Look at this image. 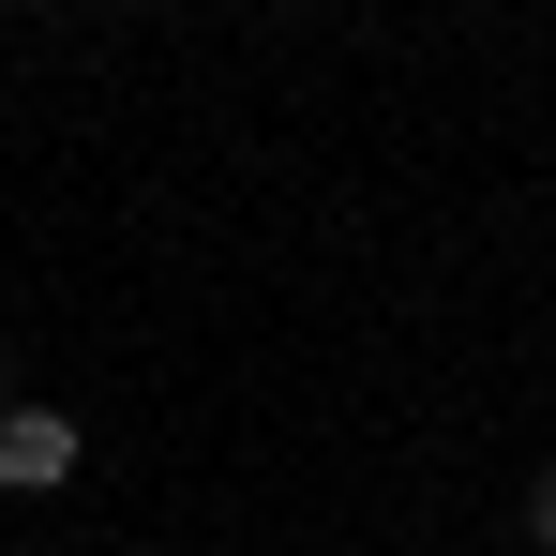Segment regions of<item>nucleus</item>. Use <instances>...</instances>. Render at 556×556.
I'll return each mask as SVG.
<instances>
[{"label": "nucleus", "instance_id": "nucleus-3", "mask_svg": "<svg viewBox=\"0 0 556 556\" xmlns=\"http://www.w3.org/2000/svg\"><path fill=\"white\" fill-rule=\"evenodd\" d=\"M0 406H15V362H0Z\"/></svg>", "mask_w": 556, "mask_h": 556}, {"label": "nucleus", "instance_id": "nucleus-2", "mask_svg": "<svg viewBox=\"0 0 556 556\" xmlns=\"http://www.w3.org/2000/svg\"><path fill=\"white\" fill-rule=\"evenodd\" d=\"M511 542H527V556H556V466L527 481V511H511Z\"/></svg>", "mask_w": 556, "mask_h": 556}, {"label": "nucleus", "instance_id": "nucleus-1", "mask_svg": "<svg viewBox=\"0 0 556 556\" xmlns=\"http://www.w3.org/2000/svg\"><path fill=\"white\" fill-rule=\"evenodd\" d=\"M76 466H91V437H76V406H30V391L0 406V496H61Z\"/></svg>", "mask_w": 556, "mask_h": 556}]
</instances>
